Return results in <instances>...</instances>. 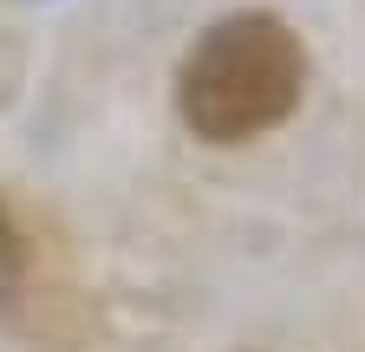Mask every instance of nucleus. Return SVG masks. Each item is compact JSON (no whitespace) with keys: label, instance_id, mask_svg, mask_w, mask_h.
Wrapping results in <instances>:
<instances>
[{"label":"nucleus","instance_id":"obj_2","mask_svg":"<svg viewBox=\"0 0 365 352\" xmlns=\"http://www.w3.org/2000/svg\"><path fill=\"white\" fill-rule=\"evenodd\" d=\"M20 281H26V248H20V229L7 222V209H0V314L20 300Z\"/></svg>","mask_w":365,"mask_h":352},{"label":"nucleus","instance_id":"obj_1","mask_svg":"<svg viewBox=\"0 0 365 352\" xmlns=\"http://www.w3.org/2000/svg\"><path fill=\"white\" fill-rule=\"evenodd\" d=\"M300 85H307L300 33L281 14L248 7L196 33L176 72V111L202 144H248L294 118Z\"/></svg>","mask_w":365,"mask_h":352}]
</instances>
